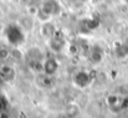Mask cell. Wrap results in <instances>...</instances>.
Masks as SVG:
<instances>
[{"label": "cell", "instance_id": "obj_3", "mask_svg": "<svg viewBox=\"0 0 128 118\" xmlns=\"http://www.w3.org/2000/svg\"><path fill=\"white\" fill-rule=\"evenodd\" d=\"M57 26L56 24L54 22V20H50V21H46V22H41L40 24V36L44 41L48 42L51 39H54L57 34Z\"/></svg>", "mask_w": 128, "mask_h": 118}, {"label": "cell", "instance_id": "obj_16", "mask_svg": "<svg viewBox=\"0 0 128 118\" xmlns=\"http://www.w3.org/2000/svg\"><path fill=\"white\" fill-rule=\"evenodd\" d=\"M1 16H2V12H1V10H0V19H1Z\"/></svg>", "mask_w": 128, "mask_h": 118}, {"label": "cell", "instance_id": "obj_10", "mask_svg": "<svg viewBox=\"0 0 128 118\" xmlns=\"http://www.w3.org/2000/svg\"><path fill=\"white\" fill-rule=\"evenodd\" d=\"M40 88H44V90H47V88H51L52 84H54V78L52 76L47 75V74H38V80H36Z\"/></svg>", "mask_w": 128, "mask_h": 118}, {"label": "cell", "instance_id": "obj_8", "mask_svg": "<svg viewBox=\"0 0 128 118\" xmlns=\"http://www.w3.org/2000/svg\"><path fill=\"white\" fill-rule=\"evenodd\" d=\"M47 46L50 48V51L55 52V54H60L62 52L65 48H66V45H65V40L64 39H60L56 34V36L54 39H51L48 42H47Z\"/></svg>", "mask_w": 128, "mask_h": 118}, {"label": "cell", "instance_id": "obj_6", "mask_svg": "<svg viewBox=\"0 0 128 118\" xmlns=\"http://www.w3.org/2000/svg\"><path fill=\"white\" fill-rule=\"evenodd\" d=\"M40 10L54 18L56 14L60 12V4L56 0H44L40 5Z\"/></svg>", "mask_w": 128, "mask_h": 118}, {"label": "cell", "instance_id": "obj_17", "mask_svg": "<svg viewBox=\"0 0 128 118\" xmlns=\"http://www.w3.org/2000/svg\"><path fill=\"white\" fill-rule=\"evenodd\" d=\"M1 1H2V0H0V2H1Z\"/></svg>", "mask_w": 128, "mask_h": 118}, {"label": "cell", "instance_id": "obj_7", "mask_svg": "<svg viewBox=\"0 0 128 118\" xmlns=\"http://www.w3.org/2000/svg\"><path fill=\"white\" fill-rule=\"evenodd\" d=\"M35 21H36V18H34V16L26 14V15H24V16H21V18L19 19L18 24L20 25V28H21L25 32H30V31H32L34 28H35Z\"/></svg>", "mask_w": 128, "mask_h": 118}, {"label": "cell", "instance_id": "obj_13", "mask_svg": "<svg viewBox=\"0 0 128 118\" xmlns=\"http://www.w3.org/2000/svg\"><path fill=\"white\" fill-rule=\"evenodd\" d=\"M11 57V48L6 47H0V61L1 62H8Z\"/></svg>", "mask_w": 128, "mask_h": 118}, {"label": "cell", "instance_id": "obj_2", "mask_svg": "<svg viewBox=\"0 0 128 118\" xmlns=\"http://www.w3.org/2000/svg\"><path fill=\"white\" fill-rule=\"evenodd\" d=\"M92 80L93 77L91 76V72H88L86 70H81V71L75 72V75L72 77V82H74L75 87H77L80 90H86L87 87L91 86Z\"/></svg>", "mask_w": 128, "mask_h": 118}, {"label": "cell", "instance_id": "obj_9", "mask_svg": "<svg viewBox=\"0 0 128 118\" xmlns=\"http://www.w3.org/2000/svg\"><path fill=\"white\" fill-rule=\"evenodd\" d=\"M87 55H88L90 61H91L93 65H98V64H101L102 60H103V51H102V48H100V47H91Z\"/></svg>", "mask_w": 128, "mask_h": 118}, {"label": "cell", "instance_id": "obj_12", "mask_svg": "<svg viewBox=\"0 0 128 118\" xmlns=\"http://www.w3.org/2000/svg\"><path fill=\"white\" fill-rule=\"evenodd\" d=\"M66 113H67V116H68L70 118H74V117H76V116H78V113H80V108H78L77 104L71 103V104L67 106V108H66Z\"/></svg>", "mask_w": 128, "mask_h": 118}, {"label": "cell", "instance_id": "obj_14", "mask_svg": "<svg viewBox=\"0 0 128 118\" xmlns=\"http://www.w3.org/2000/svg\"><path fill=\"white\" fill-rule=\"evenodd\" d=\"M20 2H22L25 6H29V5L32 4V0H20Z\"/></svg>", "mask_w": 128, "mask_h": 118}, {"label": "cell", "instance_id": "obj_4", "mask_svg": "<svg viewBox=\"0 0 128 118\" xmlns=\"http://www.w3.org/2000/svg\"><path fill=\"white\" fill-rule=\"evenodd\" d=\"M0 78L6 83H11L16 78V70L12 65L2 62L0 65Z\"/></svg>", "mask_w": 128, "mask_h": 118}, {"label": "cell", "instance_id": "obj_5", "mask_svg": "<svg viewBox=\"0 0 128 118\" xmlns=\"http://www.w3.org/2000/svg\"><path fill=\"white\" fill-rule=\"evenodd\" d=\"M60 68V61L54 56H46L42 64V72L50 76H54Z\"/></svg>", "mask_w": 128, "mask_h": 118}, {"label": "cell", "instance_id": "obj_1", "mask_svg": "<svg viewBox=\"0 0 128 118\" xmlns=\"http://www.w3.org/2000/svg\"><path fill=\"white\" fill-rule=\"evenodd\" d=\"M6 35H8V39L10 41V44L12 45V47H20L21 46V40L25 39V35L26 32L20 28V25L16 22L12 26H10L8 30H6Z\"/></svg>", "mask_w": 128, "mask_h": 118}, {"label": "cell", "instance_id": "obj_15", "mask_svg": "<svg viewBox=\"0 0 128 118\" xmlns=\"http://www.w3.org/2000/svg\"><path fill=\"white\" fill-rule=\"evenodd\" d=\"M9 2H12V4H19L20 2V0H8Z\"/></svg>", "mask_w": 128, "mask_h": 118}, {"label": "cell", "instance_id": "obj_11", "mask_svg": "<svg viewBox=\"0 0 128 118\" xmlns=\"http://www.w3.org/2000/svg\"><path fill=\"white\" fill-rule=\"evenodd\" d=\"M11 60L15 62H21L25 61V51H21L20 47H12L11 48Z\"/></svg>", "mask_w": 128, "mask_h": 118}]
</instances>
